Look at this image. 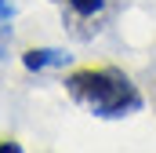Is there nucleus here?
<instances>
[{"mask_svg":"<svg viewBox=\"0 0 156 153\" xmlns=\"http://www.w3.org/2000/svg\"><path fill=\"white\" fill-rule=\"evenodd\" d=\"M22 62H26V69H44V66H66L69 55L55 51V47H33V51L22 55Z\"/></svg>","mask_w":156,"mask_h":153,"instance_id":"obj_2","label":"nucleus"},{"mask_svg":"<svg viewBox=\"0 0 156 153\" xmlns=\"http://www.w3.org/2000/svg\"><path fill=\"white\" fill-rule=\"evenodd\" d=\"M73 4V11L76 15H94V11H102V4L105 0H69Z\"/></svg>","mask_w":156,"mask_h":153,"instance_id":"obj_3","label":"nucleus"},{"mask_svg":"<svg viewBox=\"0 0 156 153\" xmlns=\"http://www.w3.org/2000/svg\"><path fill=\"white\" fill-rule=\"evenodd\" d=\"M66 91L94 117H127L142 110V95L116 66H83L66 76Z\"/></svg>","mask_w":156,"mask_h":153,"instance_id":"obj_1","label":"nucleus"},{"mask_svg":"<svg viewBox=\"0 0 156 153\" xmlns=\"http://www.w3.org/2000/svg\"><path fill=\"white\" fill-rule=\"evenodd\" d=\"M0 15H11V7H7V4H4V0H0Z\"/></svg>","mask_w":156,"mask_h":153,"instance_id":"obj_4","label":"nucleus"}]
</instances>
